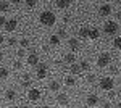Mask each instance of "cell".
Wrapping results in <instances>:
<instances>
[{"label": "cell", "mask_w": 121, "mask_h": 108, "mask_svg": "<svg viewBox=\"0 0 121 108\" xmlns=\"http://www.w3.org/2000/svg\"><path fill=\"white\" fill-rule=\"evenodd\" d=\"M86 102H87V105H89V107H95V105L99 103V97H97L95 94H91V95L86 99Z\"/></svg>", "instance_id": "10"}, {"label": "cell", "mask_w": 121, "mask_h": 108, "mask_svg": "<svg viewBox=\"0 0 121 108\" xmlns=\"http://www.w3.org/2000/svg\"><path fill=\"white\" fill-rule=\"evenodd\" d=\"M39 97H40V90L36 89V87H31L28 92V99L32 100V102H36V100H39Z\"/></svg>", "instance_id": "5"}, {"label": "cell", "mask_w": 121, "mask_h": 108, "mask_svg": "<svg viewBox=\"0 0 121 108\" xmlns=\"http://www.w3.org/2000/svg\"><path fill=\"white\" fill-rule=\"evenodd\" d=\"M66 36V29L65 27H60L58 29V37H65Z\"/></svg>", "instance_id": "28"}, {"label": "cell", "mask_w": 121, "mask_h": 108, "mask_svg": "<svg viewBox=\"0 0 121 108\" xmlns=\"http://www.w3.org/2000/svg\"><path fill=\"white\" fill-rule=\"evenodd\" d=\"M74 60H76V56H74L73 53H68V55H65V61H66V63L74 65Z\"/></svg>", "instance_id": "18"}, {"label": "cell", "mask_w": 121, "mask_h": 108, "mask_svg": "<svg viewBox=\"0 0 121 108\" xmlns=\"http://www.w3.org/2000/svg\"><path fill=\"white\" fill-rule=\"evenodd\" d=\"M116 108H121V102H120V103H118V105H116Z\"/></svg>", "instance_id": "42"}, {"label": "cell", "mask_w": 121, "mask_h": 108, "mask_svg": "<svg viewBox=\"0 0 121 108\" xmlns=\"http://www.w3.org/2000/svg\"><path fill=\"white\" fill-rule=\"evenodd\" d=\"M47 73H48L47 65H40V63H39V66H37V78H39V79H44V78L47 76Z\"/></svg>", "instance_id": "7"}, {"label": "cell", "mask_w": 121, "mask_h": 108, "mask_svg": "<svg viewBox=\"0 0 121 108\" xmlns=\"http://www.w3.org/2000/svg\"><path fill=\"white\" fill-rule=\"evenodd\" d=\"M103 108H113V107L108 103V102H107V103H103Z\"/></svg>", "instance_id": "37"}, {"label": "cell", "mask_w": 121, "mask_h": 108, "mask_svg": "<svg viewBox=\"0 0 121 108\" xmlns=\"http://www.w3.org/2000/svg\"><path fill=\"white\" fill-rule=\"evenodd\" d=\"M21 66H23V65H21V61H13V68H15V69H21Z\"/></svg>", "instance_id": "30"}, {"label": "cell", "mask_w": 121, "mask_h": 108, "mask_svg": "<svg viewBox=\"0 0 121 108\" xmlns=\"http://www.w3.org/2000/svg\"><path fill=\"white\" fill-rule=\"evenodd\" d=\"M55 3H56L58 8H66V7H69V0H56Z\"/></svg>", "instance_id": "16"}, {"label": "cell", "mask_w": 121, "mask_h": 108, "mask_svg": "<svg viewBox=\"0 0 121 108\" xmlns=\"http://www.w3.org/2000/svg\"><path fill=\"white\" fill-rule=\"evenodd\" d=\"M10 8V2H0V11H7Z\"/></svg>", "instance_id": "24"}, {"label": "cell", "mask_w": 121, "mask_h": 108, "mask_svg": "<svg viewBox=\"0 0 121 108\" xmlns=\"http://www.w3.org/2000/svg\"><path fill=\"white\" fill-rule=\"evenodd\" d=\"M24 3H26V7H28V8H34V7L37 5V2H36V0H28V2H24Z\"/></svg>", "instance_id": "26"}, {"label": "cell", "mask_w": 121, "mask_h": 108, "mask_svg": "<svg viewBox=\"0 0 121 108\" xmlns=\"http://www.w3.org/2000/svg\"><path fill=\"white\" fill-rule=\"evenodd\" d=\"M8 45H16V39H15V37H10L8 39Z\"/></svg>", "instance_id": "32"}, {"label": "cell", "mask_w": 121, "mask_h": 108, "mask_svg": "<svg viewBox=\"0 0 121 108\" xmlns=\"http://www.w3.org/2000/svg\"><path fill=\"white\" fill-rule=\"evenodd\" d=\"M5 23H7V19L3 15H0V26H5Z\"/></svg>", "instance_id": "33"}, {"label": "cell", "mask_w": 121, "mask_h": 108, "mask_svg": "<svg viewBox=\"0 0 121 108\" xmlns=\"http://www.w3.org/2000/svg\"><path fill=\"white\" fill-rule=\"evenodd\" d=\"M113 45H115V48H121V37H115L113 39Z\"/></svg>", "instance_id": "25"}, {"label": "cell", "mask_w": 121, "mask_h": 108, "mask_svg": "<svg viewBox=\"0 0 121 108\" xmlns=\"http://www.w3.org/2000/svg\"><path fill=\"white\" fill-rule=\"evenodd\" d=\"M16 56H19V58H23V56H24V48H19L18 52H16Z\"/></svg>", "instance_id": "31"}, {"label": "cell", "mask_w": 121, "mask_h": 108, "mask_svg": "<svg viewBox=\"0 0 121 108\" xmlns=\"http://www.w3.org/2000/svg\"><path fill=\"white\" fill-rule=\"evenodd\" d=\"M16 27H18V21L16 19H7V23H5V31L7 32H13Z\"/></svg>", "instance_id": "6"}, {"label": "cell", "mask_w": 121, "mask_h": 108, "mask_svg": "<svg viewBox=\"0 0 121 108\" xmlns=\"http://www.w3.org/2000/svg\"><path fill=\"white\" fill-rule=\"evenodd\" d=\"M21 86H23V87H29V86H31V81H23Z\"/></svg>", "instance_id": "35"}, {"label": "cell", "mask_w": 121, "mask_h": 108, "mask_svg": "<svg viewBox=\"0 0 121 108\" xmlns=\"http://www.w3.org/2000/svg\"><path fill=\"white\" fill-rule=\"evenodd\" d=\"M39 21H40L44 26H53L56 18H55V15H53L52 11H42L40 16H39Z\"/></svg>", "instance_id": "1"}, {"label": "cell", "mask_w": 121, "mask_h": 108, "mask_svg": "<svg viewBox=\"0 0 121 108\" xmlns=\"http://www.w3.org/2000/svg\"><path fill=\"white\" fill-rule=\"evenodd\" d=\"M26 61H28L29 66H39V56L36 53H29L28 58H26Z\"/></svg>", "instance_id": "8"}, {"label": "cell", "mask_w": 121, "mask_h": 108, "mask_svg": "<svg viewBox=\"0 0 121 108\" xmlns=\"http://www.w3.org/2000/svg\"><path fill=\"white\" fill-rule=\"evenodd\" d=\"M5 99L10 100V102H11V100H15V99H16V92H15L13 89H8L7 92H5Z\"/></svg>", "instance_id": "12"}, {"label": "cell", "mask_w": 121, "mask_h": 108, "mask_svg": "<svg viewBox=\"0 0 121 108\" xmlns=\"http://www.w3.org/2000/svg\"><path fill=\"white\" fill-rule=\"evenodd\" d=\"M48 89L52 90V92H58V90H60V82L58 81H52L50 84H48Z\"/></svg>", "instance_id": "14"}, {"label": "cell", "mask_w": 121, "mask_h": 108, "mask_svg": "<svg viewBox=\"0 0 121 108\" xmlns=\"http://www.w3.org/2000/svg\"><path fill=\"white\" fill-rule=\"evenodd\" d=\"M110 71H112V74H116V73H118V68H116V66H112Z\"/></svg>", "instance_id": "34"}, {"label": "cell", "mask_w": 121, "mask_h": 108, "mask_svg": "<svg viewBox=\"0 0 121 108\" xmlns=\"http://www.w3.org/2000/svg\"><path fill=\"white\" fill-rule=\"evenodd\" d=\"M11 108H21V107H11Z\"/></svg>", "instance_id": "43"}, {"label": "cell", "mask_w": 121, "mask_h": 108, "mask_svg": "<svg viewBox=\"0 0 121 108\" xmlns=\"http://www.w3.org/2000/svg\"><path fill=\"white\" fill-rule=\"evenodd\" d=\"M68 45H69L71 50H78V48H79V40H78V39H69V40H68Z\"/></svg>", "instance_id": "11"}, {"label": "cell", "mask_w": 121, "mask_h": 108, "mask_svg": "<svg viewBox=\"0 0 121 108\" xmlns=\"http://www.w3.org/2000/svg\"><path fill=\"white\" fill-rule=\"evenodd\" d=\"M50 45H60V37L56 36V34H53V36H50Z\"/></svg>", "instance_id": "17"}, {"label": "cell", "mask_w": 121, "mask_h": 108, "mask_svg": "<svg viewBox=\"0 0 121 108\" xmlns=\"http://www.w3.org/2000/svg\"><path fill=\"white\" fill-rule=\"evenodd\" d=\"M56 100H58L60 105H66V103H68V95H66V94H58Z\"/></svg>", "instance_id": "13"}, {"label": "cell", "mask_w": 121, "mask_h": 108, "mask_svg": "<svg viewBox=\"0 0 121 108\" xmlns=\"http://www.w3.org/2000/svg\"><path fill=\"white\" fill-rule=\"evenodd\" d=\"M99 36H100V31H99L97 27L89 31V39H94V40H95V39H99Z\"/></svg>", "instance_id": "15"}, {"label": "cell", "mask_w": 121, "mask_h": 108, "mask_svg": "<svg viewBox=\"0 0 121 108\" xmlns=\"http://www.w3.org/2000/svg\"><path fill=\"white\" fill-rule=\"evenodd\" d=\"M2 60H3V53L0 52V61H2Z\"/></svg>", "instance_id": "40"}, {"label": "cell", "mask_w": 121, "mask_h": 108, "mask_svg": "<svg viewBox=\"0 0 121 108\" xmlns=\"http://www.w3.org/2000/svg\"><path fill=\"white\" fill-rule=\"evenodd\" d=\"M19 45H21V48H26V47H29V40L28 39H21L19 40Z\"/></svg>", "instance_id": "27"}, {"label": "cell", "mask_w": 121, "mask_h": 108, "mask_svg": "<svg viewBox=\"0 0 121 108\" xmlns=\"http://www.w3.org/2000/svg\"><path fill=\"white\" fill-rule=\"evenodd\" d=\"M116 18H118V19H121V11L118 13V15H116Z\"/></svg>", "instance_id": "39"}, {"label": "cell", "mask_w": 121, "mask_h": 108, "mask_svg": "<svg viewBox=\"0 0 121 108\" xmlns=\"http://www.w3.org/2000/svg\"><path fill=\"white\" fill-rule=\"evenodd\" d=\"M103 31H105L108 36H113V34L118 31V24H116L115 21H107V23L103 24Z\"/></svg>", "instance_id": "2"}, {"label": "cell", "mask_w": 121, "mask_h": 108, "mask_svg": "<svg viewBox=\"0 0 121 108\" xmlns=\"http://www.w3.org/2000/svg\"><path fill=\"white\" fill-rule=\"evenodd\" d=\"M23 81H29V74H23Z\"/></svg>", "instance_id": "36"}, {"label": "cell", "mask_w": 121, "mask_h": 108, "mask_svg": "<svg viewBox=\"0 0 121 108\" xmlns=\"http://www.w3.org/2000/svg\"><path fill=\"white\" fill-rule=\"evenodd\" d=\"M3 42H5V37H3V36H2V34H0V45L3 44Z\"/></svg>", "instance_id": "38"}, {"label": "cell", "mask_w": 121, "mask_h": 108, "mask_svg": "<svg viewBox=\"0 0 121 108\" xmlns=\"http://www.w3.org/2000/svg\"><path fill=\"white\" fill-rule=\"evenodd\" d=\"M65 84L68 86V87H73V86L76 84V79L73 78V76H68V78L65 79Z\"/></svg>", "instance_id": "19"}, {"label": "cell", "mask_w": 121, "mask_h": 108, "mask_svg": "<svg viewBox=\"0 0 121 108\" xmlns=\"http://www.w3.org/2000/svg\"><path fill=\"white\" fill-rule=\"evenodd\" d=\"M0 92H2V90H0Z\"/></svg>", "instance_id": "44"}, {"label": "cell", "mask_w": 121, "mask_h": 108, "mask_svg": "<svg viewBox=\"0 0 121 108\" xmlns=\"http://www.w3.org/2000/svg\"><path fill=\"white\" fill-rule=\"evenodd\" d=\"M110 60H112V56H110V53H100L99 55V58H97V65L100 66V68H105V66H108V63H110Z\"/></svg>", "instance_id": "3"}, {"label": "cell", "mask_w": 121, "mask_h": 108, "mask_svg": "<svg viewBox=\"0 0 121 108\" xmlns=\"http://www.w3.org/2000/svg\"><path fill=\"white\" fill-rule=\"evenodd\" d=\"M42 108H52V107H50V105H44Z\"/></svg>", "instance_id": "41"}, {"label": "cell", "mask_w": 121, "mask_h": 108, "mask_svg": "<svg viewBox=\"0 0 121 108\" xmlns=\"http://www.w3.org/2000/svg\"><path fill=\"white\" fill-rule=\"evenodd\" d=\"M10 71L7 68H0V79H5V78H8Z\"/></svg>", "instance_id": "22"}, {"label": "cell", "mask_w": 121, "mask_h": 108, "mask_svg": "<svg viewBox=\"0 0 121 108\" xmlns=\"http://www.w3.org/2000/svg\"><path fill=\"white\" fill-rule=\"evenodd\" d=\"M79 66H81V71H89V68H91L89 61H86V60H82V61L79 63Z\"/></svg>", "instance_id": "21"}, {"label": "cell", "mask_w": 121, "mask_h": 108, "mask_svg": "<svg viewBox=\"0 0 121 108\" xmlns=\"http://www.w3.org/2000/svg\"><path fill=\"white\" fill-rule=\"evenodd\" d=\"M99 11H100L102 16H108V15L112 13V5H110V3H103V5H100V10H99Z\"/></svg>", "instance_id": "9"}, {"label": "cell", "mask_w": 121, "mask_h": 108, "mask_svg": "<svg viewBox=\"0 0 121 108\" xmlns=\"http://www.w3.org/2000/svg\"><path fill=\"white\" fill-rule=\"evenodd\" d=\"M87 82H95V74H87Z\"/></svg>", "instance_id": "29"}, {"label": "cell", "mask_w": 121, "mask_h": 108, "mask_svg": "<svg viewBox=\"0 0 121 108\" xmlns=\"http://www.w3.org/2000/svg\"><path fill=\"white\" fill-rule=\"evenodd\" d=\"M81 73V66L79 65H71V74H79Z\"/></svg>", "instance_id": "23"}, {"label": "cell", "mask_w": 121, "mask_h": 108, "mask_svg": "<svg viewBox=\"0 0 121 108\" xmlns=\"http://www.w3.org/2000/svg\"><path fill=\"white\" fill-rule=\"evenodd\" d=\"M113 86H115V82H113L112 78H102V79H100V87H102L103 90H112Z\"/></svg>", "instance_id": "4"}, {"label": "cell", "mask_w": 121, "mask_h": 108, "mask_svg": "<svg viewBox=\"0 0 121 108\" xmlns=\"http://www.w3.org/2000/svg\"><path fill=\"white\" fill-rule=\"evenodd\" d=\"M89 27H81L79 29V37H89Z\"/></svg>", "instance_id": "20"}]
</instances>
